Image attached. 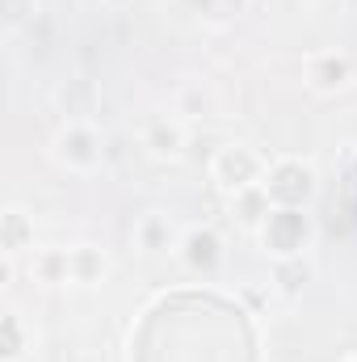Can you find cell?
Masks as SVG:
<instances>
[{"label": "cell", "instance_id": "cell-1", "mask_svg": "<svg viewBox=\"0 0 357 362\" xmlns=\"http://www.w3.org/2000/svg\"><path fill=\"white\" fill-rule=\"evenodd\" d=\"M261 240H265V249L277 262L303 257V249L311 240V223H307V215L298 206H273L269 219L261 223Z\"/></svg>", "mask_w": 357, "mask_h": 362}, {"label": "cell", "instance_id": "cell-2", "mask_svg": "<svg viewBox=\"0 0 357 362\" xmlns=\"http://www.w3.org/2000/svg\"><path fill=\"white\" fill-rule=\"evenodd\" d=\"M261 185H265L273 206H303L315 194V169L303 165V160H277Z\"/></svg>", "mask_w": 357, "mask_h": 362}, {"label": "cell", "instance_id": "cell-3", "mask_svg": "<svg viewBox=\"0 0 357 362\" xmlns=\"http://www.w3.org/2000/svg\"><path fill=\"white\" fill-rule=\"evenodd\" d=\"M210 173H214V181H219L227 194H240V189H248V185H261L265 160H261L253 148H244V144H227V148H219V156L210 160Z\"/></svg>", "mask_w": 357, "mask_h": 362}, {"label": "cell", "instance_id": "cell-4", "mask_svg": "<svg viewBox=\"0 0 357 362\" xmlns=\"http://www.w3.org/2000/svg\"><path fill=\"white\" fill-rule=\"evenodd\" d=\"M55 148H59V160L72 165V169H97L101 165V139L92 135L89 127H80V122H72L55 139Z\"/></svg>", "mask_w": 357, "mask_h": 362}, {"label": "cell", "instance_id": "cell-5", "mask_svg": "<svg viewBox=\"0 0 357 362\" xmlns=\"http://www.w3.org/2000/svg\"><path fill=\"white\" fill-rule=\"evenodd\" d=\"M185 262H189V270H198V274H214L219 270V262H223V245H219V236L214 232H189L185 236Z\"/></svg>", "mask_w": 357, "mask_h": 362}, {"label": "cell", "instance_id": "cell-6", "mask_svg": "<svg viewBox=\"0 0 357 362\" xmlns=\"http://www.w3.org/2000/svg\"><path fill=\"white\" fill-rule=\"evenodd\" d=\"M349 59L345 55H315L311 64H307V81L315 85L320 93H337L349 85Z\"/></svg>", "mask_w": 357, "mask_h": 362}, {"label": "cell", "instance_id": "cell-7", "mask_svg": "<svg viewBox=\"0 0 357 362\" xmlns=\"http://www.w3.org/2000/svg\"><path fill=\"white\" fill-rule=\"evenodd\" d=\"M143 148H147L152 156H160V160H173V156H181V148H185V135H181L177 122L156 118V122H147V131H143Z\"/></svg>", "mask_w": 357, "mask_h": 362}, {"label": "cell", "instance_id": "cell-8", "mask_svg": "<svg viewBox=\"0 0 357 362\" xmlns=\"http://www.w3.org/2000/svg\"><path fill=\"white\" fill-rule=\"evenodd\" d=\"M68 266H72V282H101V274H105V257L89 249V245H80V249H68Z\"/></svg>", "mask_w": 357, "mask_h": 362}, {"label": "cell", "instance_id": "cell-9", "mask_svg": "<svg viewBox=\"0 0 357 362\" xmlns=\"http://www.w3.org/2000/svg\"><path fill=\"white\" fill-rule=\"evenodd\" d=\"M25 245H34V228H30V219H25L17 206H8V211H4V253L13 257V253H21Z\"/></svg>", "mask_w": 357, "mask_h": 362}, {"label": "cell", "instance_id": "cell-10", "mask_svg": "<svg viewBox=\"0 0 357 362\" xmlns=\"http://www.w3.org/2000/svg\"><path fill=\"white\" fill-rule=\"evenodd\" d=\"M21 350H25L21 316H17V312H8V316L0 320V358H4V362H17V358H21Z\"/></svg>", "mask_w": 357, "mask_h": 362}, {"label": "cell", "instance_id": "cell-11", "mask_svg": "<svg viewBox=\"0 0 357 362\" xmlns=\"http://www.w3.org/2000/svg\"><path fill=\"white\" fill-rule=\"evenodd\" d=\"M307 262L303 257H286V262H277V282H282V291H298L303 282H307Z\"/></svg>", "mask_w": 357, "mask_h": 362}, {"label": "cell", "instance_id": "cell-12", "mask_svg": "<svg viewBox=\"0 0 357 362\" xmlns=\"http://www.w3.org/2000/svg\"><path fill=\"white\" fill-rule=\"evenodd\" d=\"M139 236H143V249H164V245H169V223H164L160 215H152V219L139 228Z\"/></svg>", "mask_w": 357, "mask_h": 362}, {"label": "cell", "instance_id": "cell-13", "mask_svg": "<svg viewBox=\"0 0 357 362\" xmlns=\"http://www.w3.org/2000/svg\"><path fill=\"white\" fill-rule=\"evenodd\" d=\"M0 8H4V25H8V30H17V25L38 8V0H0Z\"/></svg>", "mask_w": 357, "mask_h": 362}, {"label": "cell", "instance_id": "cell-14", "mask_svg": "<svg viewBox=\"0 0 357 362\" xmlns=\"http://www.w3.org/2000/svg\"><path fill=\"white\" fill-rule=\"evenodd\" d=\"M109 4H126V0H109Z\"/></svg>", "mask_w": 357, "mask_h": 362}]
</instances>
